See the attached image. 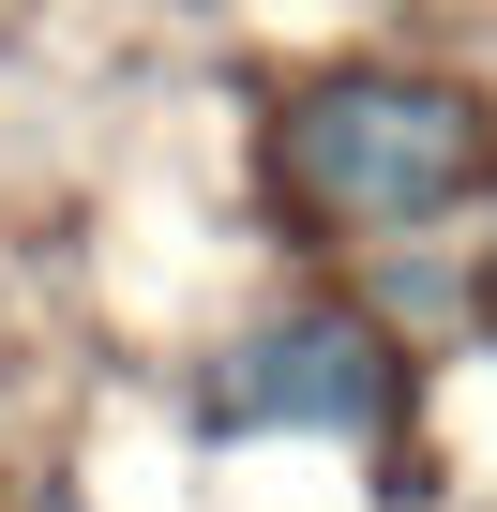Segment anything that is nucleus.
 Masks as SVG:
<instances>
[{"label": "nucleus", "mask_w": 497, "mask_h": 512, "mask_svg": "<svg viewBox=\"0 0 497 512\" xmlns=\"http://www.w3.org/2000/svg\"><path fill=\"white\" fill-rule=\"evenodd\" d=\"M31 512H91V497H61V482H46V497H31Z\"/></svg>", "instance_id": "3"}, {"label": "nucleus", "mask_w": 497, "mask_h": 512, "mask_svg": "<svg viewBox=\"0 0 497 512\" xmlns=\"http://www.w3.org/2000/svg\"><path fill=\"white\" fill-rule=\"evenodd\" d=\"M482 151H497L482 106L437 91V76H317L287 106V196L332 211V226H377V241L437 226L482 181Z\"/></svg>", "instance_id": "1"}, {"label": "nucleus", "mask_w": 497, "mask_h": 512, "mask_svg": "<svg viewBox=\"0 0 497 512\" xmlns=\"http://www.w3.org/2000/svg\"><path fill=\"white\" fill-rule=\"evenodd\" d=\"M377 392H392V347L362 332V317H272L257 347L226 362V422H287V437H362L377 422Z\"/></svg>", "instance_id": "2"}]
</instances>
